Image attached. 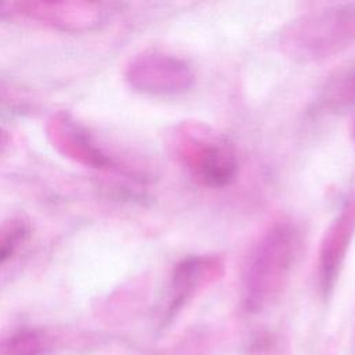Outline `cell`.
Masks as SVG:
<instances>
[{"label":"cell","mask_w":355,"mask_h":355,"mask_svg":"<svg viewBox=\"0 0 355 355\" xmlns=\"http://www.w3.org/2000/svg\"><path fill=\"white\" fill-rule=\"evenodd\" d=\"M355 234V197L345 201L337 216L331 220L320 243L319 283L324 297L333 290Z\"/></svg>","instance_id":"6"},{"label":"cell","mask_w":355,"mask_h":355,"mask_svg":"<svg viewBox=\"0 0 355 355\" xmlns=\"http://www.w3.org/2000/svg\"><path fill=\"white\" fill-rule=\"evenodd\" d=\"M283 50L302 62L320 61L355 46V1L304 14L282 36Z\"/></svg>","instance_id":"1"},{"label":"cell","mask_w":355,"mask_h":355,"mask_svg":"<svg viewBox=\"0 0 355 355\" xmlns=\"http://www.w3.org/2000/svg\"><path fill=\"white\" fill-rule=\"evenodd\" d=\"M50 337L39 329H22L0 343V355H46Z\"/></svg>","instance_id":"10"},{"label":"cell","mask_w":355,"mask_h":355,"mask_svg":"<svg viewBox=\"0 0 355 355\" xmlns=\"http://www.w3.org/2000/svg\"><path fill=\"white\" fill-rule=\"evenodd\" d=\"M179 157L209 187H225L236 179L239 164L232 143L205 126H187L180 133Z\"/></svg>","instance_id":"3"},{"label":"cell","mask_w":355,"mask_h":355,"mask_svg":"<svg viewBox=\"0 0 355 355\" xmlns=\"http://www.w3.org/2000/svg\"><path fill=\"white\" fill-rule=\"evenodd\" d=\"M8 140H10L8 133H7L4 129H1V128H0V150H1V148H4V147L7 146Z\"/></svg>","instance_id":"13"},{"label":"cell","mask_w":355,"mask_h":355,"mask_svg":"<svg viewBox=\"0 0 355 355\" xmlns=\"http://www.w3.org/2000/svg\"><path fill=\"white\" fill-rule=\"evenodd\" d=\"M220 268L222 263L218 257L190 255L182 259L176 265L172 276L173 300L171 312H173L187 300V297L204 280V277L214 276Z\"/></svg>","instance_id":"8"},{"label":"cell","mask_w":355,"mask_h":355,"mask_svg":"<svg viewBox=\"0 0 355 355\" xmlns=\"http://www.w3.org/2000/svg\"><path fill=\"white\" fill-rule=\"evenodd\" d=\"M49 137L54 147L64 155L93 168L119 169L118 164L97 146L79 123L65 114H57L49 121ZM121 171V169H119Z\"/></svg>","instance_id":"7"},{"label":"cell","mask_w":355,"mask_h":355,"mask_svg":"<svg viewBox=\"0 0 355 355\" xmlns=\"http://www.w3.org/2000/svg\"><path fill=\"white\" fill-rule=\"evenodd\" d=\"M355 105V62L337 71L324 83L318 100L315 111H343Z\"/></svg>","instance_id":"9"},{"label":"cell","mask_w":355,"mask_h":355,"mask_svg":"<svg viewBox=\"0 0 355 355\" xmlns=\"http://www.w3.org/2000/svg\"><path fill=\"white\" fill-rule=\"evenodd\" d=\"M29 234V225L22 218H11L0 223V263L6 262Z\"/></svg>","instance_id":"11"},{"label":"cell","mask_w":355,"mask_h":355,"mask_svg":"<svg viewBox=\"0 0 355 355\" xmlns=\"http://www.w3.org/2000/svg\"><path fill=\"white\" fill-rule=\"evenodd\" d=\"M17 12L61 31L83 32L100 25L108 10L89 1H22L17 3Z\"/></svg>","instance_id":"5"},{"label":"cell","mask_w":355,"mask_h":355,"mask_svg":"<svg viewBox=\"0 0 355 355\" xmlns=\"http://www.w3.org/2000/svg\"><path fill=\"white\" fill-rule=\"evenodd\" d=\"M302 250V233L291 222L270 225L252 247L245 266L248 301L261 304L287 280Z\"/></svg>","instance_id":"2"},{"label":"cell","mask_w":355,"mask_h":355,"mask_svg":"<svg viewBox=\"0 0 355 355\" xmlns=\"http://www.w3.org/2000/svg\"><path fill=\"white\" fill-rule=\"evenodd\" d=\"M128 83L137 92L155 96H171L187 92L194 76L180 58L161 51L137 54L125 71Z\"/></svg>","instance_id":"4"},{"label":"cell","mask_w":355,"mask_h":355,"mask_svg":"<svg viewBox=\"0 0 355 355\" xmlns=\"http://www.w3.org/2000/svg\"><path fill=\"white\" fill-rule=\"evenodd\" d=\"M17 14V3L14 1H0V19L8 15Z\"/></svg>","instance_id":"12"}]
</instances>
